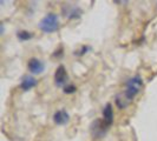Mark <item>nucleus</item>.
I'll return each mask as SVG.
<instances>
[{"label":"nucleus","mask_w":157,"mask_h":141,"mask_svg":"<svg viewBox=\"0 0 157 141\" xmlns=\"http://www.w3.org/2000/svg\"><path fill=\"white\" fill-rule=\"evenodd\" d=\"M142 88H143V79L140 75H135L132 78L128 79L124 92L117 94L115 98V102L119 110L126 108L130 105V102L136 98V95L140 94Z\"/></svg>","instance_id":"nucleus-1"},{"label":"nucleus","mask_w":157,"mask_h":141,"mask_svg":"<svg viewBox=\"0 0 157 141\" xmlns=\"http://www.w3.org/2000/svg\"><path fill=\"white\" fill-rule=\"evenodd\" d=\"M38 26L44 33H53L59 28V16L55 13H48L40 20Z\"/></svg>","instance_id":"nucleus-2"},{"label":"nucleus","mask_w":157,"mask_h":141,"mask_svg":"<svg viewBox=\"0 0 157 141\" xmlns=\"http://www.w3.org/2000/svg\"><path fill=\"white\" fill-rule=\"evenodd\" d=\"M109 128L110 127L104 122L103 119H96L90 125V133L94 139H103L106 135Z\"/></svg>","instance_id":"nucleus-3"},{"label":"nucleus","mask_w":157,"mask_h":141,"mask_svg":"<svg viewBox=\"0 0 157 141\" xmlns=\"http://www.w3.org/2000/svg\"><path fill=\"white\" fill-rule=\"evenodd\" d=\"M69 81V74L63 65H59L55 72V85L57 87H65Z\"/></svg>","instance_id":"nucleus-4"},{"label":"nucleus","mask_w":157,"mask_h":141,"mask_svg":"<svg viewBox=\"0 0 157 141\" xmlns=\"http://www.w3.org/2000/svg\"><path fill=\"white\" fill-rule=\"evenodd\" d=\"M27 68L32 74H41L45 70V63H43L40 59L32 58L27 63Z\"/></svg>","instance_id":"nucleus-5"},{"label":"nucleus","mask_w":157,"mask_h":141,"mask_svg":"<svg viewBox=\"0 0 157 141\" xmlns=\"http://www.w3.org/2000/svg\"><path fill=\"white\" fill-rule=\"evenodd\" d=\"M53 121H55L56 125L65 126L70 121V115L65 110H59L53 114Z\"/></svg>","instance_id":"nucleus-6"},{"label":"nucleus","mask_w":157,"mask_h":141,"mask_svg":"<svg viewBox=\"0 0 157 141\" xmlns=\"http://www.w3.org/2000/svg\"><path fill=\"white\" fill-rule=\"evenodd\" d=\"M38 85V81L36 79L31 77V75H25L21 79V82H20V88L23 89L24 92H27L32 89L33 87H36Z\"/></svg>","instance_id":"nucleus-7"},{"label":"nucleus","mask_w":157,"mask_h":141,"mask_svg":"<svg viewBox=\"0 0 157 141\" xmlns=\"http://www.w3.org/2000/svg\"><path fill=\"white\" fill-rule=\"evenodd\" d=\"M64 16H67L69 19H76L82 16V9L78 6H71V5H66L63 7Z\"/></svg>","instance_id":"nucleus-8"},{"label":"nucleus","mask_w":157,"mask_h":141,"mask_svg":"<svg viewBox=\"0 0 157 141\" xmlns=\"http://www.w3.org/2000/svg\"><path fill=\"white\" fill-rule=\"evenodd\" d=\"M103 120L109 127L113 124V110H112L111 103H106L104 106V108H103Z\"/></svg>","instance_id":"nucleus-9"},{"label":"nucleus","mask_w":157,"mask_h":141,"mask_svg":"<svg viewBox=\"0 0 157 141\" xmlns=\"http://www.w3.org/2000/svg\"><path fill=\"white\" fill-rule=\"evenodd\" d=\"M17 38L20 41H27L33 38V33L29 31H19L17 32Z\"/></svg>","instance_id":"nucleus-10"},{"label":"nucleus","mask_w":157,"mask_h":141,"mask_svg":"<svg viewBox=\"0 0 157 141\" xmlns=\"http://www.w3.org/2000/svg\"><path fill=\"white\" fill-rule=\"evenodd\" d=\"M76 91H77V87L73 86V85H66L63 89V92L65 94H73L76 93Z\"/></svg>","instance_id":"nucleus-11"},{"label":"nucleus","mask_w":157,"mask_h":141,"mask_svg":"<svg viewBox=\"0 0 157 141\" xmlns=\"http://www.w3.org/2000/svg\"><path fill=\"white\" fill-rule=\"evenodd\" d=\"M87 49H90V47H89V46L82 47V49H80V51H77V53H75V54H77V55H83L84 53H86Z\"/></svg>","instance_id":"nucleus-12"}]
</instances>
